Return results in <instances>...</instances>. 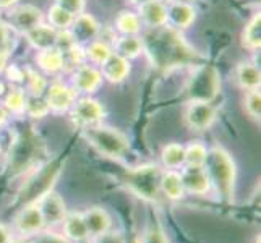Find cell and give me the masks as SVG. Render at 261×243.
<instances>
[{"label": "cell", "instance_id": "9c48e42d", "mask_svg": "<svg viewBox=\"0 0 261 243\" xmlns=\"http://www.w3.org/2000/svg\"><path fill=\"white\" fill-rule=\"evenodd\" d=\"M15 227L21 235H38L46 229L39 206L36 203L21 206L15 218Z\"/></svg>", "mask_w": 261, "mask_h": 243}, {"label": "cell", "instance_id": "1f68e13d", "mask_svg": "<svg viewBox=\"0 0 261 243\" xmlns=\"http://www.w3.org/2000/svg\"><path fill=\"white\" fill-rule=\"evenodd\" d=\"M73 15L68 13L67 10H64L62 7H59L57 4L52 5L49 8V21H50V26L56 30H68L71 21H73Z\"/></svg>", "mask_w": 261, "mask_h": 243}, {"label": "cell", "instance_id": "d6a6232c", "mask_svg": "<svg viewBox=\"0 0 261 243\" xmlns=\"http://www.w3.org/2000/svg\"><path fill=\"white\" fill-rule=\"evenodd\" d=\"M24 105H26V94L20 88H13L12 91L7 94L5 102H4L7 112H12V114H23Z\"/></svg>", "mask_w": 261, "mask_h": 243}, {"label": "cell", "instance_id": "e575fe53", "mask_svg": "<svg viewBox=\"0 0 261 243\" xmlns=\"http://www.w3.org/2000/svg\"><path fill=\"white\" fill-rule=\"evenodd\" d=\"M24 78L28 81V89L31 91L33 96H41L44 91H46L47 83L38 71H34L31 68H24Z\"/></svg>", "mask_w": 261, "mask_h": 243}, {"label": "cell", "instance_id": "ee69618b", "mask_svg": "<svg viewBox=\"0 0 261 243\" xmlns=\"http://www.w3.org/2000/svg\"><path fill=\"white\" fill-rule=\"evenodd\" d=\"M7 59H8L7 50H0V73L7 68Z\"/></svg>", "mask_w": 261, "mask_h": 243}, {"label": "cell", "instance_id": "484cf974", "mask_svg": "<svg viewBox=\"0 0 261 243\" xmlns=\"http://www.w3.org/2000/svg\"><path fill=\"white\" fill-rule=\"evenodd\" d=\"M161 160H163V166L170 170L184 167L185 166V146L178 145V143H170V145L163 148Z\"/></svg>", "mask_w": 261, "mask_h": 243}, {"label": "cell", "instance_id": "7402d4cb", "mask_svg": "<svg viewBox=\"0 0 261 243\" xmlns=\"http://www.w3.org/2000/svg\"><path fill=\"white\" fill-rule=\"evenodd\" d=\"M195 20V10L190 4L172 2L167 8V21L172 23L175 28H188Z\"/></svg>", "mask_w": 261, "mask_h": 243}, {"label": "cell", "instance_id": "44dd1931", "mask_svg": "<svg viewBox=\"0 0 261 243\" xmlns=\"http://www.w3.org/2000/svg\"><path fill=\"white\" fill-rule=\"evenodd\" d=\"M26 38L33 44L36 49H49L56 47L57 44V30L52 28L50 24H38L36 28L26 33Z\"/></svg>", "mask_w": 261, "mask_h": 243}, {"label": "cell", "instance_id": "f6af8a7d", "mask_svg": "<svg viewBox=\"0 0 261 243\" xmlns=\"http://www.w3.org/2000/svg\"><path fill=\"white\" fill-rule=\"evenodd\" d=\"M7 119H8V112H7V109H5L4 105H0V128H2L4 125H5Z\"/></svg>", "mask_w": 261, "mask_h": 243}, {"label": "cell", "instance_id": "d6986e66", "mask_svg": "<svg viewBox=\"0 0 261 243\" xmlns=\"http://www.w3.org/2000/svg\"><path fill=\"white\" fill-rule=\"evenodd\" d=\"M101 67H102L101 75L107 81H111V83H120V81L127 78L130 71L128 60L120 57L119 53H111V57L107 59Z\"/></svg>", "mask_w": 261, "mask_h": 243}, {"label": "cell", "instance_id": "f1b7e54d", "mask_svg": "<svg viewBox=\"0 0 261 243\" xmlns=\"http://www.w3.org/2000/svg\"><path fill=\"white\" fill-rule=\"evenodd\" d=\"M117 30L125 36H135L141 30V20L137 13L133 12H122L115 20Z\"/></svg>", "mask_w": 261, "mask_h": 243}, {"label": "cell", "instance_id": "52a82bcc", "mask_svg": "<svg viewBox=\"0 0 261 243\" xmlns=\"http://www.w3.org/2000/svg\"><path fill=\"white\" fill-rule=\"evenodd\" d=\"M219 73L211 65L201 64L195 70L187 86V94L190 101H206L211 102L219 93Z\"/></svg>", "mask_w": 261, "mask_h": 243}, {"label": "cell", "instance_id": "8d00e7d4", "mask_svg": "<svg viewBox=\"0 0 261 243\" xmlns=\"http://www.w3.org/2000/svg\"><path fill=\"white\" fill-rule=\"evenodd\" d=\"M245 109L251 119L259 120L261 115V94H259V88L256 89H248L247 97H245Z\"/></svg>", "mask_w": 261, "mask_h": 243}, {"label": "cell", "instance_id": "b9f144b4", "mask_svg": "<svg viewBox=\"0 0 261 243\" xmlns=\"http://www.w3.org/2000/svg\"><path fill=\"white\" fill-rule=\"evenodd\" d=\"M8 44V28L0 21V50H7Z\"/></svg>", "mask_w": 261, "mask_h": 243}, {"label": "cell", "instance_id": "c3c4849f", "mask_svg": "<svg viewBox=\"0 0 261 243\" xmlns=\"http://www.w3.org/2000/svg\"><path fill=\"white\" fill-rule=\"evenodd\" d=\"M132 4H137V5H143V4H146L148 0H130Z\"/></svg>", "mask_w": 261, "mask_h": 243}, {"label": "cell", "instance_id": "4dcf8cb0", "mask_svg": "<svg viewBox=\"0 0 261 243\" xmlns=\"http://www.w3.org/2000/svg\"><path fill=\"white\" fill-rule=\"evenodd\" d=\"M111 53H112L111 47L107 46L104 41H91L85 50V57L91 60L93 64L102 65L104 62L111 57Z\"/></svg>", "mask_w": 261, "mask_h": 243}, {"label": "cell", "instance_id": "277c9868", "mask_svg": "<svg viewBox=\"0 0 261 243\" xmlns=\"http://www.w3.org/2000/svg\"><path fill=\"white\" fill-rule=\"evenodd\" d=\"M62 172V160H54L49 164H41L39 169H34L28 180L21 185L16 195V204L26 206L39 201L41 198L54 190V185L59 180Z\"/></svg>", "mask_w": 261, "mask_h": 243}, {"label": "cell", "instance_id": "f35d334b", "mask_svg": "<svg viewBox=\"0 0 261 243\" xmlns=\"http://www.w3.org/2000/svg\"><path fill=\"white\" fill-rule=\"evenodd\" d=\"M33 243H71L67 237L60 235V233L56 232H39L38 238H36Z\"/></svg>", "mask_w": 261, "mask_h": 243}, {"label": "cell", "instance_id": "ac0fdd59", "mask_svg": "<svg viewBox=\"0 0 261 243\" xmlns=\"http://www.w3.org/2000/svg\"><path fill=\"white\" fill-rule=\"evenodd\" d=\"M140 20L149 28H159L167 23V8L161 0H148L140 5Z\"/></svg>", "mask_w": 261, "mask_h": 243}, {"label": "cell", "instance_id": "ba28073f", "mask_svg": "<svg viewBox=\"0 0 261 243\" xmlns=\"http://www.w3.org/2000/svg\"><path fill=\"white\" fill-rule=\"evenodd\" d=\"M216 107L206 101H190L185 111V122L192 130L203 131L208 130L216 122Z\"/></svg>", "mask_w": 261, "mask_h": 243}, {"label": "cell", "instance_id": "74e56055", "mask_svg": "<svg viewBox=\"0 0 261 243\" xmlns=\"http://www.w3.org/2000/svg\"><path fill=\"white\" fill-rule=\"evenodd\" d=\"M56 4L73 16L83 13V8H85V0H56Z\"/></svg>", "mask_w": 261, "mask_h": 243}, {"label": "cell", "instance_id": "6da1fadb", "mask_svg": "<svg viewBox=\"0 0 261 243\" xmlns=\"http://www.w3.org/2000/svg\"><path fill=\"white\" fill-rule=\"evenodd\" d=\"M141 42L151 64L163 71L185 65H198L203 62V57L185 41L180 31L166 24L151 28Z\"/></svg>", "mask_w": 261, "mask_h": 243}, {"label": "cell", "instance_id": "9a60e30c", "mask_svg": "<svg viewBox=\"0 0 261 243\" xmlns=\"http://www.w3.org/2000/svg\"><path fill=\"white\" fill-rule=\"evenodd\" d=\"M71 38H73L75 44L80 42H88L93 41L97 33H99V23L96 21V18L86 13H80L73 18L70 28H68Z\"/></svg>", "mask_w": 261, "mask_h": 243}, {"label": "cell", "instance_id": "ffe728a7", "mask_svg": "<svg viewBox=\"0 0 261 243\" xmlns=\"http://www.w3.org/2000/svg\"><path fill=\"white\" fill-rule=\"evenodd\" d=\"M62 226H64V237L70 241H85L89 238L83 212H67Z\"/></svg>", "mask_w": 261, "mask_h": 243}, {"label": "cell", "instance_id": "83f0119b", "mask_svg": "<svg viewBox=\"0 0 261 243\" xmlns=\"http://www.w3.org/2000/svg\"><path fill=\"white\" fill-rule=\"evenodd\" d=\"M244 44L248 49H253V50L259 49V44H261V15L259 13H256L245 26Z\"/></svg>", "mask_w": 261, "mask_h": 243}, {"label": "cell", "instance_id": "816d5d0a", "mask_svg": "<svg viewBox=\"0 0 261 243\" xmlns=\"http://www.w3.org/2000/svg\"><path fill=\"white\" fill-rule=\"evenodd\" d=\"M10 243H30V241H23V240L21 241H15V240H12Z\"/></svg>", "mask_w": 261, "mask_h": 243}, {"label": "cell", "instance_id": "f546056e", "mask_svg": "<svg viewBox=\"0 0 261 243\" xmlns=\"http://www.w3.org/2000/svg\"><path fill=\"white\" fill-rule=\"evenodd\" d=\"M208 148L201 141H192L190 145L185 146V166L190 167H203Z\"/></svg>", "mask_w": 261, "mask_h": 243}, {"label": "cell", "instance_id": "f5cc1de1", "mask_svg": "<svg viewBox=\"0 0 261 243\" xmlns=\"http://www.w3.org/2000/svg\"><path fill=\"white\" fill-rule=\"evenodd\" d=\"M169 2H175V0H169Z\"/></svg>", "mask_w": 261, "mask_h": 243}, {"label": "cell", "instance_id": "d590c367", "mask_svg": "<svg viewBox=\"0 0 261 243\" xmlns=\"http://www.w3.org/2000/svg\"><path fill=\"white\" fill-rule=\"evenodd\" d=\"M141 243H169L166 232L158 221L149 222L145 237L141 238Z\"/></svg>", "mask_w": 261, "mask_h": 243}, {"label": "cell", "instance_id": "30bf717a", "mask_svg": "<svg viewBox=\"0 0 261 243\" xmlns=\"http://www.w3.org/2000/svg\"><path fill=\"white\" fill-rule=\"evenodd\" d=\"M71 119L80 127H91V125L101 123L104 119V109L102 105L91 97L80 99L78 102L73 104L71 107Z\"/></svg>", "mask_w": 261, "mask_h": 243}, {"label": "cell", "instance_id": "d4e9b609", "mask_svg": "<svg viewBox=\"0 0 261 243\" xmlns=\"http://www.w3.org/2000/svg\"><path fill=\"white\" fill-rule=\"evenodd\" d=\"M259 68L250 62H242L237 67V81L244 89H256L259 88Z\"/></svg>", "mask_w": 261, "mask_h": 243}, {"label": "cell", "instance_id": "8fae6325", "mask_svg": "<svg viewBox=\"0 0 261 243\" xmlns=\"http://www.w3.org/2000/svg\"><path fill=\"white\" fill-rule=\"evenodd\" d=\"M36 204L39 206L46 227H54L57 224H62V221L67 215V206L64 198L54 190L44 195L39 201H36Z\"/></svg>", "mask_w": 261, "mask_h": 243}, {"label": "cell", "instance_id": "4fadbf2b", "mask_svg": "<svg viewBox=\"0 0 261 243\" xmlns=\"http://www.w3.org/2000/svg\"><path fill=\"white\" fill-rule=\"evenodd\" d=\"M184 183V190L192 195H206L211 190L210 177L204 167H190L185 166L184 172L180 174Z\"/></svg>", "mask_w": 261, "mask_h": 243}, {"label": "cell", "instance_id": "f907efd6", "mask_svg": "<svg viewBox=\"0 0 261 243\" xmlns=\"http://www.w3.org/2000/svg\"><path fill=\"white\" fill-rule=\"evenodd\" d=\"M175 2H185V4H190V2H195V0H175Z\"/></svg>", "mask_w": 261, "mask_h": 243}, {"label": "cell", "instance_id": "2e32d148", "mask_svg": "<svg viewBox=\"0 0 261 243\" xmlns=\"http://www.w3.org/2000/svg\"><path fill=\"white\" fill-rule=\"evenodd\" d=\"M83 219L88 229V235L89 237H97L102 235L107 230H111L112 227V218L111 214L107 212L104 208H99V206H93L83 212Z\"/></svg>", "mask_w": 261, "mask_h": 243}, {"label": "cell", "instance_id": "bcb514c9", "mask_svg": "<svg viewBox=\"0 0 261 243\" xmlns=\"http://www.w3.org/2000/svg\"><path fill=\"white\" fill-rule=\"evenodd\" d=\"M16 4V0H0V8H10Z\"/></svg>", "mask_w": 261, "mask_h": 243}, {"label": "cell", "instance_id": "7dc6e473", "mask_svg": "<svg viewBox=\"0 0 261 243\" xmlns=\"http://www.w3.org/2000/svg\"><path fill=\"white\" fill-rule=\"evenodd\" d=\"M125 243H141V238L140 237H132V238H128V240H125Z\"/></svg>", "mask_w": 261, "mask_h": 243}, {"label": "cell", "instance_id": "7c38bea8", "mask_svg": "<svg viewBox=\"0 0 261 243\" xmlns=\"http://www.w3.org/2000/svg\"><path fill=\"white\" fill-rule=\"evenodd\" d=\"M75 99H76L75 89L64 83H52L47 88L46 102L49 105V111H54L57 114L67 112L73 107Z\"/></svg>", "mask_w": 261, "mask_h": 243}, {"label": "cell", "instance_id": "5bb4252c", "mask_svg": "<svg viewBox=\"0 0 261 243\" xmlns=\"http://www.w3.org/2000/svg\"><path fill=\"white\" fill-rule=\"evenodd\" d=\"M10 21L13 28L20 30L21 33H28L38 24L42 23V13L39 8L33 5H18L10 12Z\"/></svg>", "mask_w": 261, "mask_h": 243}, {"label": "cell", "instance_id": "e0dca14e", "mask_svg": "<svg viewBox=\"0 0 261 243\" xmlns=\"http://www.w3.org/2000/svg\"><path fill=\"white\" fill-rule=\"evenodd\" d=\"M71 83L76 91L82 93H94L102 83V75L97 68L91 65H80L76 67Z\"/></svg>", "mask_w": 261, "mask_h": 243}, {"label": "cell", "instance_id": "ab89813d", "mask_svg": "<svg viewBox=\"0 0 261 243\" xmlns=\"http://www.w3.org/2000/svg\"><path fill=\"white\" fill-rule=\"evenodd\" d=\"M93 243H125V237L120 232L107 230L102 235L93 237Z\"/></svg>", "mask_w": 261, "mask_h": 243}, {"label": "cell", "instance_id": "4316f807", "mask_svg": "<svg viewBox=\"0 0 261 243\" xmlns=\"http://www.w3.org/2000/svg\"><path fill=\"white\" fill-rule=\"evenodd\" d=\"M143 50V42L137 36H123L115 41V53H119L123 59H135Z\"/></svg>", "mask_w": 261, "mask_h": 243}, {"label": "cell", "instance_id": "8992f818", "mask_svg": "<svg viewBox=\"0 0 261 243\" xmlns=\"http://www.w3.org/2000/svg\"><path fill=\"white\" fill-rule=\"evenodd\" d=\"M161 170L156 164H145L125 172L123 182L128 190L145 201L156 203L161 193Z\"/></svg>", "mask_w": 261, "mask_h": 243}, {"label": "cell", "instance_id": "7bdbcfd3", "mask_svg": "<svg viewBox=\"0 0 261 243\" xmlns=\"http://www.w3.org/2000/svg\"><path fill=\"white\" fill-rule=\"evenodd\" d=\"M12 238V232L5 224H0V243H10Z\"/></svg>", "mask_w": 261, "mask_h": 243}, {"label": "cell", "instance_id": "603a6c76", "mask_svg": "<svg viewBox=\"0 0 261 243\" xmlns=\"http://www.w3.org/2000/svg\"><path fill=\"white\" fill-rule=\"evenodd\" d=\"M161 192L167 196L169 200L177 201L180 198H184L185 190H184V183H182V177L175 170H166V172L161 174Z\"/></svg>", "mask_w": 261, "mask_h": 243}, {"label": "cell", "instance_id": "3957f363", "mask_svg": "<svg viewBox=\"0 0 261 243\" xmlns=\"http://www.w3.org/2000/svg\"><path fill=\"white\" fill-rule=\"evenodd\" d=\"M46 154L44 143L39 134L33 131L31 127L23 128L10 146L8 152V170L13 175H20L24 172L34 170L36 166H41V159Z\"/></svg>", "mask_w": 261, "mask_h": 243}, {"label": "cell", "instance_id": "836d02e7", "mask_svg": "<svg viewBox=\"0 0 261 243\" xmlns=\"http://www.w3.org/2000/svg\"><path fill=\"white\" fill-rule=\"evenodd\" d=\"M24 111L28 112V115H31L33 119H42V117H46L49 114V105L44 97L31 96V97H26Z\"/></svg>", "mask_w": 261, "mask_h": 243}, {"label": "cell", "instance_id": "60d3db41", "mask_svg": "<svg viewBox=\"0 0 261 243\" xmlns=\"http://www.w3.org/2000/svg\"><path fill=\"white\" fill-rule=\"evenodd\" d=\"M7 75L10 81H15V83H20V81L24 79V70L18 68L16 65H10L7 70Z\"/></svg>", "mask_w": 261, "mask_h": 243}, {"label": "cell", "instance_id": "681fc988", "mask_svg": "<svg viewBox=\"0 0 261 243\" xmlns=\"http://www.w3.org/2000/svg\"><path fill=\"white\" fill-rule=\"evenodd\" d=\"M4 91H5V85L0 81V94H4Z\"/></svg>", "mask_w": 261, "mask_h": 243}, {"label": "cell", "instance_id": "7a4b0ae2", "mask_svg": "<svg viewBox=\"0 0 261 243\" xmlns=\"http://www.w3.org/2000/svg\"><path fill=\"white\" fill-rule=\"evenodd\" d=\"M203 167L210 177L211 188H214L221 200L230 203L236 195L237 180V169L232 156L222 146L214 145L208 149Z\"/></svg>", "mask_w": 261, "mask_h": 243}, {"label": "cell", "instance_id": "cb8c5ba5", "mask_svg": "<svg viewBox=\"0 0 261 243\" xmlns=\"http://www.w3.org/2000/svg\"><path fill=\"white\" fill-rule=\"evenodd\" d=\"M36 64L47 73H57L64 68V53L57 47L42 49L36 56Z\"/></svg>", "mask_w": 261, "mask_h": 243}, {"label": "cell", "instance_id": "5b68a950", "mask_svg": "<svg viewBox=\"0 0 261 243\" xmlns=\"http://www.w3.org/2000/svg\"><path fill=\"white\" fill-rule=\"evenodd\" d=\"M83 134L88 143L93 148H96L101 154L112 157V159H122L130 151V141L125 134L112 127L106 125H91V127L83 128Z\"/></svg>", "mask_w": 261, "mask_h": 243}]
</instances>
